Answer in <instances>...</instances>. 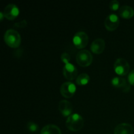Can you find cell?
Segmentation results:
<instances>
[{
  "label": "cell",
  "mask_w": 134,
  "mask_h": 134,
  "mask_svg": "<svg viewBox=\"0 0 134 134\" xmlns=\"http://www.w3.org/2000/svg\"><path fill=\"white\" fill-rule=\"evenodd\" d=\"M65 125L68 129L71 132H78L84 126V119L77 113L71 114L67 119Z\"/></svg>",
  "instance_id": "1"
},
{
  "label": "cell",
  "mask_w": 134,
  "mask_h": 134,
  "mask_svg": "<svg viewBox=\"0 0 134 134\" xmlns=\"http://www.w3.org/2000/svg\"><path fill=\"white\" fill-rule=\"evenodd\" d=\"M4 41L8 46L11 48H18L21 43V36L15 30L9 29L4 35Z\"/></svg>",
  "instance_id": "2"
},
{
  "label": "cell",
  "mask_w": 134,
  "mask_h": 134,
  "mask_svg": "<svg viewBox=\"0 0 134 134\" xmlns=\"http://www.w3.org/2000/svg\"><path fill=\"white\" fill-rule=\"evenodd\" d=\"M130 64L126 59L119 58L114 63V70L120 76L126 75L130 71Z\"/></svg>",
  "instance_id": "3"
},
{
  "label": "cell",
  "mask_w": 134,
  "mask_h": 134,
  "mask_svg": "<svg viewBox=\"0 0 134 134\" xmlns=\"http://www.w3.org/2000/svg\"><path fill=\"white\" fill-rule=\"evenodd\" d=\"M76 60L80 66L88 67L92 62L93 56L91 52L87 50H82L77 53Z\"/></svg>",
  "instance_id": "4"
},
{
  "label": "cell",
  "mask_w": 134,
  "mask_h": 134,
  "mask_svg": "<svg viewBox=\"0 0 134 134\" xmlns=\"http://www.w3.org/2000/svg\"><path fill=\"white\" fill-rule=\"evenodd\" d=\"M89 38L87 34L84 31L76 33L73 38V43L75 47L79 49H82L87 46Z\"/></svg>",
  "instance_id": "5"
},
{
  "label": "cell",
  "mask_w": 134,
  "mask_h": 134,
  "mask_svg": "<svg viewBox=\"0 0 134 134\" xmlns=\"http://www.w3.org/2000/svg\"><path fill=\"white\" fill-rule=\"evenodd\" d=\"M119 24H120V20L119 16L115 14H109L106 17L104 22L105 27L108 31H113L116 30L119 27Z\"/></svg>",
  "instance_id": "6"
},
{
  "label": "cell",
  "mask_w": 134,
  "mask_h": 134,
  "mask_svg": "<svg viewBox=\"0 0 134 134\" xmlns=\"http://www.w3.org/2000/svg\"><path fill=\"white\" fill-rule=\"evenodd\" d=\"M113 86L119 88L124 92H128L130 90V84L126 79L122 77H114L111 80Z\"/></svg>",
  "instance_id": "7"
},
{
  "label": "cell",
  "mask_w": 134,
  "mask_h": 134,
  "mask_svg": "<svg viewBox=\"0 0 134 134\" xmlns=\"http://www.w3.org/2000/svg\"><path fill=\"white\" fill-rule=\"evenodd\" d=\"M76 92V86L73 82H65L60 87V93L65 98H71L74 96Z\"/></svg>",
  "instance_id": "8"
},
{
  "label": "cell",
  "mask_w": 134,
  "mask_h": 134,
  "mask_svg": "<svg viewBox=\"0 0 134 134\" xmlns=\"http://www.w3.org/2000/svg\"><path fill=\"white\" fill-rule=\"evenodd\" d=\"M4 16L9 20H13L19 14V9L15 4L9 3L4 9Z\"/></svg>",
  "instance_id": "9"
},
{
  "label": "cell",
  "mask_w": 134,
  "mask_h": 134,
  "mask_svg": "<svg viewBox=\"0 0 134 134\" xmlns=\"http://www.w3.org/2000/svg\"><path fill=\"white\" fill-rule=\"evenodd\" d=\"M77 69L74 65L71 63L65 64L63 68V75L66 79L73 81L77 78Z\"/></svg>",
  "instance_id": "10"
},
{
  "label": "cell",
  "mask_w": 134,
  "mask_h": 134,
  "mask_svg": "<svg viewBox=\"0 0 134 134\" xmlns=\"http://www.w3.org/2000/svg\"><path fill=\"white\" fill-rule=\"evenodd\" d=\"M105 48V42L102 38H98L92 43L90 49L92 52L96 54H102Z\"/></svg>",
  "instance_id": "11"
},
{
  "label": "cell",
  "mask_w": 134,
  "mask_h": 134,
  "mask_svg": "<svg viewBox=\"0 0 134 134\" xmlns=\"http://www.w3.org/2000/svg\"><path fill=\"white\" fill-rule=\"evenodd\" d=\"M58 109L64 116H69L71 115L73 106L68 100H62L58 103Z\"/></svg>",
  "instance_id": "12"
},
{
  "label": "cell",
  "mask_w": 134,
  "mask_h": 134,
  "mask_svg": "<svg viewBox=\"0 0 134 134\" xmlns=\"http://www.w3.org/2000/svg\"><path fill=\"white\" fill-rule=\"evenodd\" d=\"M115 134H133V128L132 124L129 123H121L115 127L114 130Z\"/></svg>",
  "instance_id": "13"
},
{
  "label": "cell",
  "mask_w": 134,
  "mask_h": 134,
  "mask_svg": "<svg viewBox=\"0 0 134 134\" xmlns=\"http://www.w3.org/2000/svg\"><path fill=\"white\" fill-rule=\"evenodd\" d=\"M119 14L122 18L128 19L133 16L134 10L129 5H123L119 9Z\"/></svg>",
  "instance_id": "14"
},
{
  "label": "cell",
  "mask_w": 134,
  "mask_h": 134,
  "mask_svg": "<svg viewBox=\"0 0 134 134\" xmlns=\"http://www.w3.org/2000/svg\"><path fill=\"white\" fill-rule=\"evenodd\" d=\"M41 134H62V132L58 126L51 124L43 127Z\"/></svg>",
  "instance_id": "15"
},
{
  "label": "cell",
  "mask_w": 134,
  "mask_h": 134,
  "mask_svg": "<svg viewBox=\"0 0 134 134\" xmlns=\"http://www.w3.org/2000/svg\"><path fill=\"white\" fill-rule=\"evenodd\" d=\"M90 81V76L87 73H81L77 77L76 79V82L78 85L84 86L88 83Z\"/></svg>",
  "instance_id": "16"
},
{
  "label": "cell",
  "mask_w": 134,
  "mask_h": 134,
  "mask_svg": "<svg viewBox=\"0 0 134 134\" xmlns=\"http://www.w3.org/2000/svg\"><path fill=\"white\" fill-rule=\"evenodd\" d=\"M119 7H120V3L116 0H113V1H110L109 8L111 10H113V11L117 10L118 9H120Z\"/></svg>",
  "instance_id": "17"
},
{
  "label": "cell",
  "mask_w": 134,
  "mask_h": 134,
  "mask_svg": "<svg viewBox=\"0 0 134 134\" xmlns=\"http://www.w3.org/2000/svg\"><path fill=\"white\" fill-rule=\"evenodd\" d=\"M27 128L31 132H35L38 130V125L33 122H29L27 124Z\"/></svg>",
  "instance_id": "18"
},
{
  "label": "cell",
  "mask_w": 134,
  "mask_h": 134,
  "mask_svg": "<svg viewBox=\"0 0 134 134\" xmlns=\"http://www.w3.org/2000/svg\"><path fill=\"white\" fill-rule=\"evenodd\" d=\"M70 59L71 57L68 53H67V52H64V53L62 54L61 60L65 64L70 63L69 62H70Z\"/></svg>",
  "instance_id": "19"
},
{
  "label": "cell",
  "mask_w": 134,
  "mask_h": 134,
  "mask_svg": "<svg viewBox=\"0 0 134 134\" xmlns=\"http://www.w3.org/2000/svg\"><path fill=\"white\" fill-rule=\"evenodd\" d=\"M27 26V21L26 20H23L20 21V22H16L14 24V26L16 27H19V28H22V27H25Z\"/></svg>",
  "instance_id": "20"
},
{
  "label": "cell",
  "mask_w": 134,
  "mask_h": 134,
  "mask_svg": "<svg viewBox=\"0 0 134 134\" xmlns=\"http://www.w3.org/2000/svg\"><path fill=\"white\" fill-rule=\"evenodd\" d=\"M128 82H130L131 85L134 86V69L128 75Z\"/></svg>",
  "instance_id": "21"
},
{
  "label": "cell",
  "mask_w": 134,
  "mask_h": 134,
  "mask_svg": "<svg viewBox=\"0 0 134 134\" xmlns=\"http://www.w3.org/2000/svg\"><path fill=\"white\" fill-rule=\"evenodd\" d=\"M0 15H1V20H2L3 18V17H5V16H4L3 13L2 12H1V13H0Z\"/></svg>",
  "instance_id": "22"
},
{
  "label": "cell",
  "mask_w": 134,
  "mask_h": 134,
  "mask_svg": "<svg viewBox=\"0 0 134 134\" xmlns=\"http://www.w3.org/2000/svg\"><path fill=\"white\" fill-rule=\"evenodd\" d=\"M107 134H108V133H107Z\"/></svg>",
  "instance_id": "23"
}]
</instances>
